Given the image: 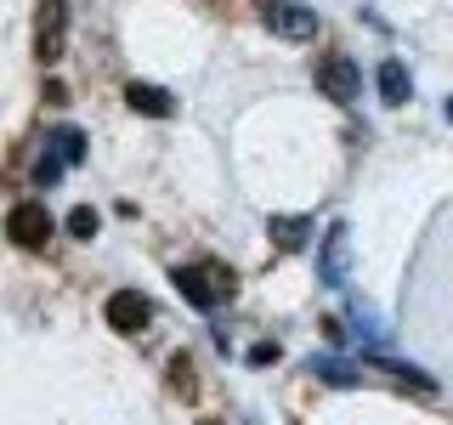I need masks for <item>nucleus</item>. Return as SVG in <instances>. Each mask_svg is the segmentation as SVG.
Here are the masks:
<instances>
[{
    "mask_svg": "<svg viewBox=\"0 0 453 425\" xmlns=\"http://www.w3.org/2000/svg\"><path fill=\"white\" fill-rule=\"evenodd\" d=\"M170 283H176L181 301L198 306V312H210V306L221 301V295H233V290H238V278H233V273H221V267H176V273H170Z\"/></svg>",
    "mask_w": 453,
    "mask_h": 425,
    "instance_id": "1",
    "label": "nucleus"
},
{
    "mask_svg": "<svg viewBox=\"0 0 453 425\" xmlns=\"http://www.w3.org/2000/svg\"><path fill=\"white\" fill-rule=\"evenodd\" d=\"M6 238H12L18 250H46V238H51V216H46V205H35V198L12 205V216H6Z\"/></svg>",
    "mask_w": 453,
    "mask_h": 425,
    "instance_id": "2",
    "label": "nucleus"
},
{
    "mask_svg": "<svg viewBox=\"0 0 453 425\" xmlns=\"http://www.w3.org/2000/svg\"><path fill=\"white\" fill-rule=\"evenodd\" d=\"M103 318H108L113 335H142V329L153 323V301H148L142 290H119V295H108Z\"/></svg>",
    "mask_w": 453,
    "mask_h": 425,
    "instance_id": "3",
    "label": "nucleus"
},
{
    "mask_svg": "<svg viewBox=\"0 0 453 425\" xmlns=\"http://www.w3.org/2000/svg\"><path fill=\"white\" fill-rule=\"evenodd\" d=\"M261 23L273 28V35H283V40H311V35H318V12L295 6V0H266Z\"/></svg>",
    "mask_w": 453,
    "mask_h": 425,
    "instance_id": "4",
    "label": "nucleus"
},
{
    "mask_svg": "<svg viewBox=\"0 0 453 425\" xmlns=\"http://www.w3.org/2000/svg\"><path fill=\"white\" fill-rule=\"evenodd\" d=\"M318 91L329 97V103H357L363 68L351 63V57H323V63H318Z\"/></svg>",
    "mask_w": 453,
    "mask_h": 425,
    "instance_id": "5",
    "label": "nucleus"
},
{
    "mask_svg": "<svg viewBox=\"0 0 453 425\" xmlns=\"http://www.w3.org/2000/svg\"><path fill=\"white\" fill-rule=\"evenodd\" d=\"M63 51H68V12H63V0H46L40 23H35V57L40 63H57Z\"/></svg>",
    "mask_w": 453,
    "mask_h": 425,
    "instance_id": "6",
    "label": "nucleus"
},
{
    "mask_svg": "<svg viewBox=\"0 0 453 425\" xmlns=\"http://www.w3.org/2000/svg\"><path fill=\"white\" fill-rule=\"evenodd\" d=\"M346 261H351V227L334 221L329 233H323V250H318V278L329 283V290H340V283H346Z\"/></svg>",
    "mask_w": 453,
    "mask_h": 425,
    "instance_id": "7",
    "label": "nucleus"
},
{
    "mask_svg": "<svg viewBox=\"0 0 453 425\" xmlns=\"http://www.w3.org/2000/svg\"><path fill=\"white\" fill-rule=\"evenodd\" d=\"M125 103H131V113H148V120H170V113H176V97H170L165 85H148V80L125 85Z\"/></svg>",
    "mask_w": 453,
    "mask_h": 425,
    "instance_id": "8",
    "label": "nucleus"
},
{
    "mask_svg": "<svg viewBox=\"0 0 453 425\" xmlns=\"http://www.w3.org/2000/svg\"><path fill=\"white\" fill-rule=\"evenodd\" d=\"M266 233H273V250L295 255V250H306V238H311V216H273Z\"/></svg>",
    "mask_w": 453,
    "mask_h": 425,
    "instance_id": "9",
    "label": "nucleus"
},
{
    "mask_svg": "<svg viewBox=\"0 0 453 425\" xmlns=\"http://www.w3.org/2000/svg\"><path fill=\"white\" fill-rule=\"evenodd\" d=\"M374 85H380V103H391V108H403L408 97H414V85H408V68L396 63V57H386V63H380Z\"/></svg>",
    "mask_w": 453,
    "mask_h": 425,
    "instance_id": "10",
    "label": "nucleus"
},
{
    "mask_svg": "<svg viewBox=\"0 0 453 425\" xmlns=\"http://www.w3.org/2000/svg\"><path fill=\"white\" fill-rule=\"evenodd\" d=\"M46 153L63 165H80L85 159V136L74 131V125H57V131H46Z\"/></svg>",
    "mask_w": 453,
    "mask_h": 425,
    "instance_id": "11",
    "label": "nucleus"
},
{
    "mask_svg": "<svg viewBox=\"0 0 453 425\" xmlns=\"http://www.w3.org/2000/svg\"><path fill=\"white\" fill-rule=\"evenodd\" d=\"M311 375L329 380V386H363V368H346L340 358H311Z\"/></svg>",
    "mask_w": 453,
    "mask_h": 425,
    "instance_id": "12",
    "label": "nucleus"
},
{
    "mask_svg": "<svg viewBox=\"0 0 453 425\" xmlns=\"http://www.w3.org/2000/svg\"><path fill=\"white\" fill-rule=\"evenodd\" d=\"M63 159H51V153H40V159H35V182H40V188H57V176H63Z\"/></svg>",
    "mask_w": 453,
    "mask_h": 425,
    "instance_id": "13",
    "label": "nucleus"
},
{
    "mask_svg": "<svg viewBox=\"0 0 453 425\" xmlns=\"http://www.w3.org/2000/svg\"><path fill=\"white\" fill-rule=\"evenodd\" d=\"M68 233H74V238H96V210H74V216H68Z\"/></svg>",
    "mask_w": 453,
    "mask_h": 425,
    "instance_id": "14",
    "label": "nucleus"
},
{
    "mask_svg": "<svg viewBox=\"0 0 453 425\" xmlns=\"http://www.w3.org/2000/svg\"><path fill=\"white\" fill-rule=\"evenodd\" d=\"M170 380H176L181 391H193V375H188V358H176V368H170Z\"/></svg>",
    "mask_w": 453,
    "mask_h": 425,
    "instance_id": "15",
    "label": "nucleus"
},
{
    "mask_svg": "<svg viewBox=\"0 0 453 425\" xmlns=\"http://www.w3.org/2000/svg\"><path fill=\"white\" fill-rule=\"evenodd\" d=\"M46 103H57V108L68 103V85H63V80H46Z\"/></svg>",
    "mask_w": 453,
    "mask_h": 425,
    "instance_id": "16",
    "label": "nucleus"
},
{
    "mask_svg": "<svg viewBox=\"0 0 453 425\" xmlns=\"http://www.w3.org/2000/svg\"><path fill=\"white\" fill-rule=\"evenodd\" d=\"M250 363H255V368H266V363H278V346H255V352H250Z\"/></svg>",
    "mask_w": 453,
    "mask_h": 425,
    "instance_id": "17",
    "label": "nucleus"
},
{
    "mask_svg": "<svg viewBox=\"0 0 453 425\" xmlns=\"http://www.w3.org/2000/svg\"><path fill=\"white\" fill-rule=\"evenodd\" d=\"M448 120H453V97H448Z\"/></svg>",
    "mask_w": 453,
    "mask_h": 425,
    "instance_id": "18",
    "label": "nucleus"
},
{
    "mask_svg": "<svg viewBox=\"0 0 453 425\" xmlns=\"http://www.w3.org/2000/svg\"><path fill=\"white\" fill-rule=\"evenodd\" d=\"M204 425H216V420H204Z\"/></svg>",
    "mask_w": 453,
    "mask_h": 425,
    "instance_id": "19",
    "label": "nucleus"
}]
</instances>
